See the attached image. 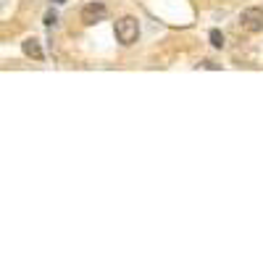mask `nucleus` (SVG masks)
I'll use <instances>...</instances> for the list:
<instances>
[{
    "instance_id": "obj_1",
    "label": "nucleus",
    "mask_w": 263,
    "mask_h": 263,
    "mask_svg": "<svg viewBox=\"0 0 263 263\" xmlns=\"http://www.w3.org/2000/svg\"><path fill=\"white\" fill-rule=\"evenodd\" d=\"M140 37V24L135 16H121L116 18V40L121 45H135Z\"/></svg>"
},
{
    "instance_id": "obj_2",
    "label": "nucleus",
    "mask_w": 263,
    "mask_h": 263,
    "mask_svg": "<svg viewBox=\"0 0 263 263\" xmlns=\"http://www.w3.org/2000/svg\"><path fill=\"white\" fill-rule=\"evenodd\" d=\"M239 27L245 32H263V8H245L242 16H239Z\"/></svg>"
},
{
    "instance_id": "obj_3",
    "label": "nucleus",
    "mask_w": 263,
    "mask_h": 263,
    "mask_svg": "<svg viewBox=\"0 0 263 263\" xmlns=\"http://www.w3.org/2000/svg\"><path fill=\"white\" fill-rule=\"evenodd\" d=\"M108 16V8L103 6V3H87L84 8H82V21L87 27H92V24H98V21H103Z\"/></svg>"
},
{
    "instance_id": "obj_4",
    "label": "nucleus",
    "mask_w": 263,
    "mask_h": 263,
    "mask_svg": "<svg viewBox=\"0 0 263 263\" xmlns=\"http://www.w3.org/2000/svg\"><path fill=\"white\" fill-rule=\"evenodd\" d=\"M21 50H24V55H29L34 61H42V48H40V42L34 37H27L24 42H21Z\"/></svg>"
},
{
    "instance_id": "obj_5",
    "label": "nucleus",
    "mask_w": 263,
    "mask_h": 263,
    "mask_svg": "<svg viewBox=\"0 0 263 263\" xmlns=\"http://www.w3.org/2000/svg\"><path fill=\"white\" fill-rule=\"evenodd\" d=\"M208 40H211V45H213V48H224V34L218 32V29H211Z\"/></svg>"
},
{
    "instance_id": "obj_6",
    "label": "nucleus",
    "mask_w": 263,
    "mask_h": 263,
    "mask_svg": "<svg viewBox=\"0 0 263 263\" xmlns=\"http://www.w3.org/2000/svg\"><path fill=\"white\" fill-rule=\"evenodd\" d=\"M45 24H48V27H55V24H58V13H55V11H48V13H45Z\"/></svg>"
},
{
    "instance_id": "obj_7",
    "label": "nucleus",
    "mask_w": 263,
    "mask_h": 263,
    "mask_svg": "<svg viewBox=\"0 0 263 263\" xmlns=\"http://www.w3.org/2000/svg\"><path fill=\"white\" fill-rule=\"evenodd\" d=\"M53 3H58V6H61V3H66V0H53Z\"/></svg>"
}]
</instances>
